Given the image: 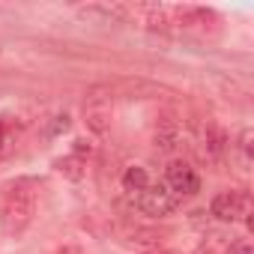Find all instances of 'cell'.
I'll return each instance as SVG.
<instances>
[{
	"label": "cell",
	"instance_id": "1",
	"mask_svg": "<svg viewBox=\"0 0 254 254\" xmlns=\"http://www.w3.org/2000/svg\"><path fill=\"white\" fill-rule=\"evenodd\" d=\"M36 215V191L27 180H18L3 194V209H0V224L9 236H21Z\"/></svg>",
	"mask_w": 254,
	"mask_h": 254
},
{
	"label": "cell",
	"instance_id": "2",
	"mask_svg": "<svg viewBox=\"0 0 254 254\" xmlns=\"http://www.w3.org/2000/svg\"><path fill=\"white\" fill-rule=\"evenodd\" d=\"M183 203V197H177L165 183H156V186H147L141 194H138V209L150 218H165L171 215L177 206Z\"/></svg>",
	"mask_w": 254,
	"mask_h": 254
},
{
	"label": "cell",
	"instance_id": "3",
	"mask_svg": "<svg viewBox=\"0 0 254 254\" xmlns=\"http://www.w3.org/2000/svg\"><path fill=\"white\" fill-rule=\"evenodd\" d=\"M209 212L218 221H239V218H251V197L248 191H218L209 203Z\"/></svg>",
	"mask_w": 254,
	"mask_h": 254
},
{
	"label": "cell",
	"instance_id": "4",
	"mask_svg": "<svg viewBox=\"0 0 254 254\" xmlns=\"http://www.w3.org/2000/svg\"><path fill=\"white\" fill-rule=\"evenodd\" d=\"M165 186H168L177 197H186V194H197V191H200V177L194 174V168H191L189 162L174 159V162L165 168Z\"/></svg>",
	"mask_w": 254,
	"mask_h": 254
},
{
	"label": "cell",
	"instance_id": "5",
	"mask_svg": "<svg viewBox=\"0 0 254 254\" xmlns=\"http://www.w3.org/2000/svg\"><path fill=\"white\" fill-rule=\"evenodd\" d=\"M111 99L99 96V90H93L84 102V123H87V129L96 132V135H108L111 132Z\"/></svg>",
	"mask_w": 254,
	"mask_h": 254
},
{
	"label": "cell",
	"instance_id": "6",
	"mask_svg": "<svg viewBox=\"0 0 254 254\" xmlns=\"http://www.w3.org/2000/svg\"><path fill=\"white\" fill-rule=\"evenodd\" d=\"M224 147H227V138H224V132L218 129L215 123H206L203 129H200V153H203V159L215 162V159L224 153Z\"/></svg>",
	"mask_w": 254,
	"mask_h": 254
},
{
	"label": "cell",
	"instance_id": "7",
	"mask_svg": "<svg viewBox=\"0 0 254 254\" xmlns=\"http://www.w3.org/2000/svg\"><path fill=\"white\" fill-rule=\"evenodd\" d=\"M180 123L177 120H159V126H156V135H153V141H156V147L159 150H165V153H171V150H177V144H180Z\"/></svg>",
	"mask_w": 254,
	"mask_h": 254
},
{
	"label": "cell",
	"instance_id": "8",
	"mask_svg": "<svg viewBox=\"0 0 254 254\" xmlns=\"http://www.w3.org/2000/svg\"><path fill=\"white\" fill-rule=\"evenodd\" d=\"M150 186V177H147V171L144 168H126V174H123V189L129 191V194H141L144 189Z\"/></svg>",
	"mask_w": 254,
	"mask_h": 254
},
{
	"label": "cell",
	"instance_id": "9",
	"mask_svg": "<svg viewBox=\"0 0 254 254\" xmlns=\"http://www.w3.org/2000/svg\"><path fill=\"white\" fill-rule=\"evenodd\" d=\"M54 168H57L66 180H81V177L87 174V162H84V159H78V156L57 159V162H54Z\"/></svg>",
	"mask_w": 254,
	"mask_h": 254
},
{
	"label": "cell",
	"instance_id": "10",
	"mask_svg": "<svg viewBox=\"0 0 254 254\" xmlns=\"http://www.w3.org/2000/svg\"><path fill=\"white\" fill-rule=\"evenodd\" d=\"M60 132H69V117L66 114H57L54 123L48 126V135H60Z\"/></svg>",
	"mask_w": 254,
	"mask_h": 254
},
{
	"label": "cell",
	"instance_id": "11",
	"mask_svg": "<svg viewBox=\"0 0 254 254\" xmlns=\"http://www.w3.org/2000/svg\"><path fill=\"white\" fill-rule=\"evenodd\" d=\"M239 150H242V156H245V162H248V159H251V129L242 132V138H239Z\"/></svg>",
	"mask_w": 254,
	"mask_h": 254
},
{
	"label": "cell",
	"instance_id": "12",
	"mask_svg": "<svg viewBox=\"0 0 254 254\" xmlns=\"http://www.w3.org/2000/svg\"><path fill=\"white\" fill-rule=\"evenodd\" d=\"M90 150H93V147H90L87 141H75V153H72V156H78V159H84V153L90 156Z\"/></svg>",
	"mask_w": 254,
	"mask_h": 254
},
{
	"label": "cell",
	"instance_id": "13",
	"mask_svg": "<svg viewBox=\"0 0 254 254\" xmlns=\"http://www.w3.org/2000/svg\"><path fill=\"white\" fill-rule=\"evenodd\" d=\"M230 254H254V251H251V245H248V242H236V245L230 248Z\"/></svg>",
	"mask_w": 254,
	"mask_h": 254
},
{
	"label": "cell",
	"instance_id": "14",
	"mask_svg": "<svg viewBox=\"0 0 254 254\" xmlns=\"http://www.w3.org/2000/svg\"><path fill=\"white\" fill-rule=\"evenodd\" d=\"M3 147H6V132H3V123H0V153H3Z\"/></svg>",
	"mask_w": 254,
	"mask_h": 254
},
{
	"label": "cell",
	"instance_id": "15",
	"mask_svg": "<svg viewBox=\"0 0 254 254\" xmlns=\"http://www.w3.org/2000/svg\"><path fill=\"white\" fill-rule=\"evenodd\" d=\"M194 254H209V251H206V248H197V251H194Z\"/></svg>",
	"mask_w": 254,
	"mask_h": 254
}]
</instances>
